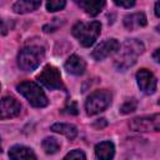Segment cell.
I'll return each mask as SVG.
<instances>
[{"label":"cell","instance_id":"6da1fadb","mask_svg":"<svg viewBox=\"0 0 160 160\" xmlns=\"http://www.w3.org/2000/svg\"><path fill=\"white\" fill-rule=\"evenodd\" d=\"M144 44L140 40L136 39H128L125 40V42L122 44L121 49L119 48V54L115 59V66L119 70H126L129 68H131L139 55H141L144 52Z\"/></svg>","mask_w":160,"mask_h":160},{"label":"cell","instance_id":"4fadbf2b","mask_svg":"<svg viewBox=\"0 0 160 160\" xmlns=\"http://www.w3.org/2000/svg\"><path fill=\"white\" fill-rule=\"evenodd\" d=\"M146 25V16L144 12H134L124 18V26L128 30H135Z\"/></svg>","mask_w":160,"mask_h":160},{"label":"cell","instance_id":"5b68a950","mask_svg":"<svg viewBox=\"0 0 160 160\" xmlns=\"http://www.w3.org/2000/svg\"><path fill=\"white\" fill-rule=\"evenodd\" d=\"M112 95L109 90H96L91 92L85 101V110L88 115H96L104 111L111 104Z\"/></svg>","mask_w":160,"mask_h":160},{"label":"cell","instance_id":"44dd1931","mask_svg":"<svg viewBox=\"0 0 160 160\" xmlns=\"http://www.w3.org/2000/svg\"><path fill=\"white\" fill-rule=\"evenodd\" d=\"M65 159H86V155L81 150L75 149V150L70 151L69 154H66L65 155Z\"/></svg>","mask_w":160,"mask_h":160},{"label":"cell","instance_id":"52a82bcc","mask_svg":"<svg viewBox=\"0 0 160 160\" xmlns=\"http://www.w3.org/2000/svg\"><path fill=\"white\" fill-rule=\"evenodd\" d=\"M129 126L134 131H159L160 129V115L154 114L151 116H141L134 118Z\"/></svg>","mask_w":160,"mask_h":160},{"label":"cell","instance_id":"ba28073f","mask_svg":"<svg viewBox=\"0 0 160 160\" xmlns=\"http://www.w3.org/2000/svg\"><path fill=\"white\" fill-rule=\"evenodd\" d=\"M136 82L139 89L146 95H151L156 91V85H158L156 78L154 76L152 72H150L146 69H141L136 72Z\"/></svg>","mask_w":160,"mask_h":160},{"label":"cell","instance_id":"9c48e42d","mask_svg":"<svg viewBox=\"0 0 160 160\" xmlns=\"http://www.w3.org/2000/svg\"><path fill=\"white\" fill-rule=\"evenodd\" d=\"M120 48V44L116 39H108L102 42H100L94 50H92V54L91 56L96 60V61H100V60H104L106 59L108 56L118 52Z\"/></svg>","mask_w":160,"mask_h":160},{"label":"cell","instance_id":"5bb4252c","mask_svg":"<svg viewBox=\"0 0 160 160\" xmlns=\"http://www.w3.org/2000/svg\"><path fill=\"white\" fill-rule=\"evenodd\" d=\"M79 5L90 16H96L105 6V0H79Z\"/></svg>","mask_w":160,"mask_h":160},{"label":"cell","instance_id":"484cf974","mask_svg":"<svg viewBox=\"0 0 160 160\" xmlns=\"http://www.w3.org/2000/svg\"><path fill=\"white\" fill-rule=\"evenodd\" d=\"M155 15L159 18L160 16V12H159V1L155 2Z\"/></svg>","mask_w":160,"mask_h":160},{"label":"cell","instance_id":"e0dca14e","mask_svg":"<svg viewBox=\"0 0 160 160\" xmlns=\"http://www.w3.org/2000/svg\"><path fill=\"white\" fill-rule=\"evenodd\" d=\"M51 130L54 132H59V134H62L65 135L68 139L72 140L76 138L78 135V129L75 125L72 124H64V122H56L54 125H51Z\"/></svg>","mask_w":160,"mask_h":160},{"label":"cell","instance_id":"8992f818","mask_svg":"<svg viewBox=\"0 0 160 160\" xmlns=\"http://www.w3.org/2000/svg\"><path fill=\"white\" fill-rule=\"evenodd\" d=\"M36 80L41 85H44L45 88H48L50 90L64 89V84L61 81L60 71L52 65H46L42 69V71L36 76Z\"/></svg>","mask_w":160,"mask_h":160},{"label":"cell","instance_id":"603a6c76","mask_svg":"<svg viewBox=\"0 0 160 160\" xmlns=\"http://www.w3.org/2000/svg\"><path fill=\"white\" fill-rule=\"evenodd\" d=\"M114 2L122 8H131L135 5V0H114Z\"/></svg>","mask_w":160,"mask_h":160},{"label":"cell","instance_id":"30bf717a","mask_svg":"<svg viewBox=\"0 0 160 160\" xmlns=\"http://www.w3.org/2000/svg\"><path fill=\"white\" fill-rule=\"evenodd\" d=\"M21 105L12 96H5L0 100V119H11L20 114Z\"/></svg>","mask_w":160,"mask_h":160},{"label":"cell","instance_id":"8fae6325","mask_svg":"<svg viewBox=\"0 0 160 160\" xmlns=\"http://www.w3.org/2000/svg\"><path fill=\"white\" fill-rule=\"evenodd\" d=\"M65 70L71 74V75H82L85 72V69H86V62L84 61L82 58H80L79 55H71L69 56V59L65 61V65H64Z\"/></svg>","mask_w":160,"mask_h":160},{"label":"cell","instance_id":"277c9868","mask_svg":"<svg viewBox=\"0 0 160 160\" xmlns=\"http://www.w3.org/2000/svg\"><path fill=\"white\" fill-rule=\"evenodd\" d=\"M16 90L29 101L34 108H45L49 104V100L42 91V89L32 81H22L16 86Z\"/></svg>","mask_w":160,"mask_h":160},{"label":"cell","instance_id":"4316f807","mask_svg":"<svg viewBox=\"0 0 160 160\" xmlns=\"http://www.w3.org/2000/svg\"><path fill=\"white\" fill-rule=\"evenodd\" d=\"M1 25H2V20H1V18H0V28H1Z\"/></svg>","mask_w":160,"mask_h":160},{"label":"cell","instance_id":"ac0fdd59","mask_svg":"<svg viewBox=\"0 0 160 160\" xmlns=\"http://www.w3.org/2000/svg\"><path fill=\"white\" fill-rule=\"evenodd\" d=\"M41 146H42L44 151L50 155H52L60 150V142L55 138H45L41 142Z\"/></svg>","mask_w":160,"mask_h":160},{"label":"cell","instance_id":"7c38bea8","mask_svg":"<svg viewBox=\"0 0 160 160\" xmlns=\"http://www.w3.org/2000/svg\"><path fill=\"white\" fill-rule=\"evenodd\" d=\"M9 156H10V159H14V160H21V159L35 160L36 159V155L34 154V151L30 148L24 146V145L11 146L10 150H9Z\"/></svg>","mask_w":160,"mask_h":160},{"label":"cell","instance_id":"83f0119b","mask_svg":"<svg viewBox=\"0 0 160 160\" xmlns=\"http://www.w3.org/2000/svg\"><path fill=\"white\" fill-rule=\"evenodd\" d=\"M1 151H2V150H1V144H0V152H1Z\"/></svg>","mask_w":160,"mask_h":160},{"label":"cell","instance_id":"7402d4cb","mask_svg":"<svg viewBox=\"0 0 160 160\" xmlns=\"http://www.w3.org/2000/svg\"><path fill=\"white\" fill-rule=\"evenodd\" d=\"M64 112L70 114V115H76V114H78V106H76V104H75L74 101H70V102L65 106Z\"/></svg>","mask_w":160,"mask_h":160},{"label":"cell","instance_id":"ffe728a7","mask_svg":"<svg viewBox=\"0 0 160 160\" xmlns=\"http://www.w3.org/2000/svg\"><path fill=\"white\" fill-rule=\"evenodd\" d=\"M65 2H66V0H48L46 1V9H48V11L54 12V11L61 10L65 6Z\"/></svg>","mask_w":160,"mask_h":160},{"label":"cell","instance_id":"d6986e66","mask_svg":"<svg viewBox=\"0 0 160 160\" xmlns=\"http://www.w3.org/2000/svg\"><path fill=\"white\" fill-rule=\"evenodd\" d=\"M138 108V101L136 99L131 98V99H128L121 106H120V112L121 114H130L132 111H135Z\"/></svg>","mask_w":160,"mask_h":160},{"label":"cell","instance_id":"2e32d148","mask_svg":"<svg viewBox=\"0 0 160 160\" xmlns=\"http://www.w3.org/2000/svg\"><path fill=\"white\" fill-rule=\"evenodd\" d=\"M40 4L41 0H18L14 4L12 10L16 14H28L36 10L40 6Z\"/></svg>","mask_w":160,"mask_h":160},{"label":"cell","instance_id":"7a4b0ae2","mask_svg":"<svg viewBox=\"0 0 160 160\" xmlns=\"http://www.w3.org/2000/svg\"><path fill=\"white\" fill-rule=\"evenodd\" d=\"M100 31H101V24L99 21H96V20L95 21H90V22L79 21L71 29L72 35L85 48L91 46L96 41L98 36L100 35Z\"/></svg>","mask_w":160,"mask_h":160},{"label":"cell","instance_id":"3957f363","mask_svg":"<svg viewBox=\"0 0 160 160\" xmlns=\"http://www.w3.org/2000/svg\"><path fill=\"white\" fill-rule=\"evenodd\" d=\"M45 55L44 48L38 45L25 46L20 50L18 55V65L22 71H32L35 70L40 62L42 61Z\"/></svg>","mask_w":160,"mask_h":160},{"label":"cell","instance_id":"9a60e30c","mask_svg":"<svg viewBox=\"0 0 160 160\" xmlns=\"http://www.w3.org/2000/svg\"><path fill=\"white\" fill-rule=\"evenodd\" d=\"M115 154V146L111 141H101L95 146V155L98 159L109 160Z\"/></svg>","mask_w":160,"mask_h":160},{"label":"cell","instance_id":"cb8c5ba5","mask_svg":"<svg viewBox=\"0 0 160 160\" xmlns=\"http://www.w3.org/2000/svg\"><path fill=\"white\" fill-rule=\"evenodd\" d=\"M108 125V122H106V120L105 119H99L96 122H94V128H105Z\"/></svg>","mask_w":160,"mask_h":160},{"label":"cell","instance_id":"d4e9b609","mask_svg":"<svg viewBox=\"0 0 160 160\" xmlns=\"http://www.w3.org/2000/svg\"><path fill=\"white\" fill-rule=\"evenodd\" d=\"M159 52H160V50H159V49H156V50H155V52H154V55H152V56H154V60H155L156 62H159Z\"/></svg>","mask_w":160,"mask_h":160}]
</instances>
